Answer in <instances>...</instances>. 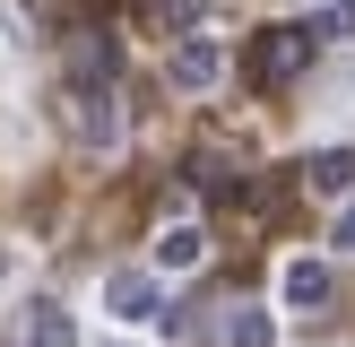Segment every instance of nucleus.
<instances>
[{"instance_id":"8","label":"nucleus","mask_w":355,"mask_h":347,"mask_svg":"<svg viewBox=\"0 0 355 347\" xmlns=\"http://www.w3.org/2000/svg\"><path fill=\"white\" fill-rule=\"evenodd\" d=\"M329 252H347V260H355V191L338 200V217H329Z\"/></svg>"},{"instance_id":"10","label":"nucleus","mask_w":355,"mask_h":347,"mask_svg":"<svg viewBox=\"0 0 355 347\" xmlns=\"http://www.w3.org/2000/svg\"><path fill=\"white\" fill-rule=\"evenodd\" d=\"M17 269H26V252H17V243H0V295L17 287Z\"/></svg>"},{"instance_id":"6","label":"nucleus","mask_w":355,"mask_h":347,"mask_svg":"<svg viewBox=\"0 0 355 347\" xmlns=\"http://www.w3.org/2000/svg\"><path fill=\"white\" fill-rule=\"evenodd\" d=\"M225 347H277V321L260 304H225Z\"/></svg>"},{"instance_id":"3","label":"nucleus","mask_w":355,"mask_h":347,"mask_svg":"<svg viewBox=\"0 0 355 347\" xmlns=\"http://www.w3.org/2000/svg\"><path fill=\"white\" fill-rule=\"evenodd\" d=\"M148 260H156L165 278H191V269L208 260V235H200L191 217H165V226H156V243H148Z\"/></svg>"},{"instance_id":"2","label":"nucleus","mask_w":355,"mask_h":347,"mask_svg":"<svg viewBox=\"0 0 355 347\" xmlns=\"http://www.w3.org/2000/svg\"><path fill=\"white\" fill-rule=\"evenodd\" d=\"M165 78L182 87V96H208V87L225 78V52L208 44V35H191V44H173V52H165Z\"/></svg>"},{"instance_id":"1","label":"nucleus","mask_w":355,"mask_h":347,"mask_svg":"<svg viewBox=\"0 0 355 347\" xmlns=\"http://www.w3.org/2000/svg\"><path fill=\"white\" fill-rule=\"evenodd\" d=\"M156 287H165L156 260H148V269H113V278L96 287V304H104V321H113V330H139V321H156Z\"/></svg>"},{"instance_id":"5","label":"nucleus","mask_w":355,"mask_h":347,"mask_svg":"<svg viewBox=\"0 0 355 347\" xmlns=\"http://www.w3.org/2000/svg\"><path fill=\"white\" fill-rule=\"evenodd\" d=\"M69 130H78V148H113V139H121V113H113V96L78 87V96H69Z\"/></svg>"},{"instance_id":"9","label":"nucleus","mask_w":355,"mask_h":347,"mask_svg":"<svg viewBox=\"0 0 355 347\" xmlns=\"http://www.w3.org/2000/svg\"><path fill=\"white\" fill-rule=\"evenodd\" d=\"M312 183H321V191H347V183H355V156H321V165H312Z\"/></svg>"},{"instance_id":"4","label":"nucleus","mask_w":355,"mask_h":347,"mask_svg":"<svg viewBox=\"0 0 355 347\" xmlns=\"http://www.w3.org/2000/svg\"><path fill=\"white\" fill-rule=\"evenodd\" d=\"M277 304H286V312H321V304H329V269H321L312 252H295L286 269H277Z\"/></svg>"},{"instance_id":"7","label":"nucleus","mask_w":355,"mask_h":347,"mask_svg":"<svg viewBox=\"0 0 355 347\" xmlns=\"http://www.w3.org/2000/svg\"><path fill=\"white\" fill-rule=\"evenodd\" d=\"M26 347H78V330H69L61 304H26V330H17Z\"/></svg>"}]
</instances>
